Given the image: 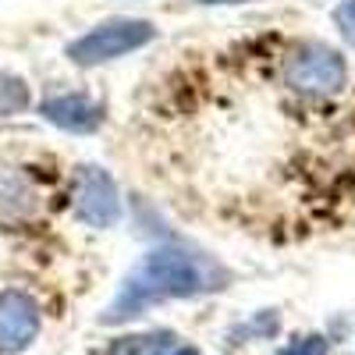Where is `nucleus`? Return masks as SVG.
<instances>
[{"label":"nucleus","mask_w":355,"mask_h":355,"mask_svg":"<svg viewBox=\"0 0 355 355\" xmlns=\"http://www.w3.org/2000/svg\"><path fill=\"white\" fill-rule=\"evenodd\" d=\"M227 284H231V270L220 259L189 245H160L139 259V266L125 277L121 291L114 295L110 309L100 320L125 323L132 316H142L157 302L196 299V295H210Z\"/></svg>","instance_id":"nucleus-1"},{"label":"nucleus","mask_w":355,"mask_h":355,"mask_svg":"<svg viewBox=\"0 0 355 355\" xmlns=\"http://www.w3.org/2000/svg\"><path fill=\"white\" fill-rule=\"evenodd\" d=\"M157 40L153 21L146 18H107L96 28H89L85 36H78L75 43H68V57L82 68H93L103 61H117L132 50H142L146 43Z\"/></svg>","instance_id":"nucleus-2"},{"label":"nucleus","mask_w":355,"mask_h":355,"mask_svg":"<svg viewBox=\"0 0 355 355\" xmlns=\"http://www.w3.org/2000/svg\"><path fill=\"white\" fill-rule=\"evenodd\" d=\"M284 85L302 96H331L345 85V57L323 43H306L284 57Z\"/></svg>","instance_id":"nucleus-3"},{"label":"nucleus","mask_w":355,"mask_h":355,"mask_svg":"<svg viewBox=\"0 0 355 355\" xmlns=\"http://www.w3.org/2000/svg\"><path fill=\"white\" fill-rule=\"evenodd\" d=\"M75 217L89 227H114L121 220L117 185L103 167H82L75 185Z\"/></svg>","instance_id":"nucleus-4"},{"label":"nucleus","mask_w":355,"mask_h":355,"mask_svg":"<svg viewBox=\"0 0 355 355\" xmlns=\"http://www.w3.org/2000/svg\"><path fill=\"white\" fill-rule=\"evenodd\" d=\"M40 334V306L18 288L0 291V352H21Z\"/></svg>","instance_id":"nucleus-5"},{"label":"nucleus","mask_w":355,"mask_h":355,"mask_svg":"<svg viewBox=\"0 0 355 355\" xmlns=\"http://www.w3.org/2000/svg\"><path fill=\"white\" fill-rule=\"evenodd\" d=\"M40 114L46 117L50 125L64 128V132H75V135H85V132H96L103 125V103L85 96V93H64V96H50L43 100Z\"/></svg>","instance_id":"nucleus-6"},{"label":"nucleus","mask_w":355,"mask_h":355,"mask_svg":"<svg viewBox=\"0 0 355 355\" xmlns=\"http://www.w3.org/2000/svg\"><path fill=\"white\" fill-rule=\"evenodd\" d=\"M174 345L171 331H150V334H135V338H117L107 355H164Z\"/></svg>","instance_id":"nucleus-7"},{"label":"nucleus","mask_w":355,"mask_h":355,"mask_svg":"<svg viewBox=\"0 0 355 355\" xmlns=\"http://www.w3.org/2000/svg\"><path fill=\"white\" fill-rule=\"evenodd\" d=\"M28 107V85L18 75L0 71V114H18Z\"/></svg>","instance_id":"nucleus-8"},{"label":"nucleus","mask_w":355,"mask_h":355,"mask_svg":"<svg viewBox=\"0 0 355 355\" xmlns=\"http://www.w3.org/2000/svg\"><path fill=\"white\" fill-rule=\"evenodd\" d=\"M281 355H331V345L320 334H306V338H295L291 345H284Z\"/></svg>","instance_id":"nucleus-9"},{"label":"nucleus","mask_w":355,"mask_h":355,"mask_svg":"<svg viewBox=\"0 0 355 355\" xmlns=\"http://www.w3.org/2000/svg\"><path fill=\"white\" fill-rule=\"evenodd\" d=\"M334 25L341 28V36L355 46V0H345V4L334 8Z\"/></svg>","instance_id":"nucleus-10"},{"label":"nucleus","mask_w":355,"mask_h":355,"mask_svg":"<svg viewBox=\"0 0 355 355\" xmlns=\"http://www.w3.org/2000/svg\"><path fill=\"white\" fill-rule=\"evenodd\" d=\"M199 4H245V0H199Z\"/></svg>","instance_id":"nucleus-11"},{"label":"nucleus","mask_w":355,"mask_h":355,"mask_svg":"<svg viewBox=\"0 0 355 355\" xmlns=\"http://www.w3.org/2000/svg\"><path fill=\"white\" fill-rule=\"evenodd\" d=\"M171 355H199V348H174Z\"/></svg>","instance_id":"nucleus-12"}]
</instances>
